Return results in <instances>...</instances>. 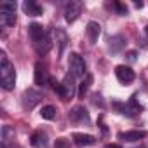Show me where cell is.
<instances>
[{
  "label": "cell",
  "instance_id": "obj_24",
  "mask_svg": "<svg viewBox=\"0 0 148 148\" xmlns=\"http://www.w3.org/2000/svg\"><path fill=\"white\" fill-rule=\"evenodd\" d=\"M136 56H138L136 51H129V52H127V59H129V61H136Z\"/></svg>",
  "mask_w": 148,
  "mask_h": 148
},
{
  "label": "cell",
  "instance_id": "obj_12",
  "mask_svg": "<svg viewBox=\"0 0 148 148\" xmlns=\"http://www.w3.org/2000/svg\"><path fill=\"white\" fill-rule=\"evenodd\" d=\"M32 145L35 146V148H47V145H49V138H47V132L45 131H35L33 134H32Z\"/></svg>",
  "mask_w": 148,
  "mask_h": 148
},
{
  "label": "cell",
  "instance_id": "obj_9",
  "mask_svg": "<svg viewBox=\"0 0 148 148\" xmlns=\"http://www.w3.org/2000/svg\"><path fill=\"white\" fill-rule=\"evenodd\" d=\"M52 37H54V42H56V45H58V52H59V56H61V54L64 52L68 42H70V37H68V33H66L63 28H54V30H52Z\"/></svg>",
  "mask_w": 148,
  "mask_h": 148
},
{
  "label": "cell",
  "instance_id": "obj_17",
  "mask_svg": "<svg viewBox=\"0 0 148 148\" xmlns=\"http://www.w3.org/2000/svg\"><path fill=\"white\" fill-rule=\"evenodd\" d=\"M146 136L145 131H125V132H120L119 138L122 141H127V143H134V141H139Z\"/></svg>",
  "mask_w": 148,
  "mask_h": 148
},
{
  "label": "cell",
  "instance_id": "obj_11",
  "mask_svg": "<svg viewBox=\"0 0 148 148\" xmlns=\"http://www.w3.org/2000/svg\"><path fill=\"white\" fill-rule=\"evenodd\" d=\"M40 99H42V92H38V91H35V89H28V91H25V94H23V106H25L26 110H32Z\"/></svg>",
  "mask_w": 148,
  "mask_h": 148
},
{
  "label": "cell",
  "instance_id": "obj_18",
  "mask_svg": "<svg viewBox=\"0 0 148 148\" xmlns=\"http://www.w3.org/2000/svg\"><path fill=\"white\" fill-rule=\"evenodd\" d=\"M71 138H73V141H75V145H79V146H89V145H94L96 143V138L94 136L84 134V132H75Z\"/></svg>",
  "mask_w": 148,
  "mask_h": 148
},
{
  "label": "cell",
  "instance_id": "obj_1",
  "mask_svg": "<svg viewBox=\"0 0 148 148\" xmlns=\"http://www.w3.org/2000/svg\"><path fill=\"white\" fill-rule=\"evenodd\" d=\"M28 33H30V40H32V45H33L35 52L38 56H45L51 51V47H52L51 35L45 33L44 26L38 25V23H32L28 26Z\"/></svg>",
  "mask_w": 148,
  "mask_h": 148
},
{
  "label": "cell",
  "instance_id": "obj_22",
  "mask_svg": "<svg viewBox=\"0 0 148 148\" xmlns=\"http://www.w3.org/2000/svg\"><path fill=\"white\" fill-rule=\"evenodd\" d=\"M54 148H70V141L66 138H58L54 143Z\"/></svg>",
  "mask_w": 148,
  "mask_h": 148
},
{
  "label": "cell",
  "instance_id": "obj_16",
  "mask_svg": "<svg viewBox=\"0 0 148 148\" xmlns=\"http://www.w3.org/2000/svg\"><path fill=\"white\" fill-rule=\"evenodd\" d=\"M23 11L26 16H32V18H37V16H42V7L33 2V0H26V2H23Z\"/></svg>",
  "mask_w": 148,
  "mask_h": 148
},
{
  "label": "cell",
  "instance_id": "obj_13",
  "mask_svg": "<svg viewBox=\"0 0 148 148\" xmlns=\"http://www.w3.org/2000/svg\"><path fill=\"white\" fill-rule=\"evenodd\" d=\"M86 32H87V37H89V42L91 44H96L98 38H99V35H101V25L96 23V21H89Z\"/></svg>",
  "mask_w": 148,
  "mask_h": 148
},
{
  "label": "cell",
  "instance_id": "obj_25",
  "mask_svg": "<svg viewBox=\"0 0 148 148\" xmlns=\"http://www.w3.org/2000/svg\"><path fill=\"white\" fill-rule=\"evenodd\" d=\"M106 148H122V146H120V145H115V143H108Z\"/></svg>",
  "mask_w": 148,
  "mask_h": 148
},
{
  "label": "cell",
  "instance_id": "obj_2",
  "mask_svg": "<svg viewBox=\"0 0 148 148\" xmlns=\"http://www.w3.org/2000/svg\"><path fill=\"white\" fill-rule=\"evenodd\" d=\"M0 86L5 91H12L16 86V70L14 64L9 61L7 54L0 52Z\"/></svg>",
  "mask_w": 148,
  "mask_h": 148
},
{
  "label": "cell",
  "instance_id": "obj_5",
  "mask_svg": "<svg viewBox=\"0 0 148 148\" xmlns=\"http://www.w3.org/2000/svg\"><path fill=\"white\" fill-rule=\"evenodd\" d=\"M68 64H70V73H73L75 77L84 79L87 75V64L84 61V58L77 52H71L68 58Z\"/></svg>",
  "mask_w": 148,
  "mask_h": 148
},
{
  "label": "cell",
  "instance_id": "obj_8",
  "mask_svg": "<svg viewBox=\"0 0 148 148\" xmlns=\"http://www.w3.org/2000/svg\"><path fill=\"white\" fill-rule=\"evenodd\" d=\"M115 75H117V80L120 84H124V86H127V84H131L134 80V71L129 66H125V64L115 66Z\"/></svg>",
  "mask_w": 148,
  "mask_h": 148
},
{
  "label": "cell",
  "instance_id": "obj_7",
  "mask_svg": "<svg viewBox=\"0 0 148 148\" xmlns=\"http://www.w3.org/2000/svg\"><path fill=\"white\" fill-rule=\"evenodd\" d=\"M82 14V2H68L66 7H64V19L68 23H73L79 16Z\"/></svg>",
  "mask_w": 148,
  "mask_h": 148
},
{
  "label": "cell",
  "instance_id": "obj_21",
  "mask_svg": "<svg viewBox=\"0 0 148 148\" xmlns=\"http://www.w3.org/2000/svg\"><path fill=\"white\" fill-rule=\"evenodd\" d=\"M11 136H14V129H11L9 125H4L2 127V143H7L9 139H11Z\"/></svg>",
  "mask_w": 148,
  "mask_h": 148
},
{
  "label": "cell",
  "instance_id": "obj_23",
  "mask_svg": "<svg viewBox=\"0 0 148 148\" xmlns=\"http://www.w3.org/2000/svg\"><path fill=\"white\" fill-rule=\"evenodd\" d=\"M113 5H115V9L119 11V14H122V16H125V14H127V7H125L124 4H119V2H115Z\"/></svg>",
  "mask_w": 148,
  "mask_h": 148
},
{
  "label": "cell",
  "instance_id": "obj_15",
  "mask_svg": "<svg viewBox=\"0 0 148 148\" xmlns=\"http://www.w3.org/2000/svg\"><path fill=\"white\" fill-rule=\"evenodd\" d=\"M49 82V77H47V70L42 63H37L35 64V84L37 86H45Z\"/></svg>",
  "mask_w": 148,
  "mask_h": 148
},
{
  "label": "cell",
  "instance_id": "obj_14",
  "mask_svg": "<svg viewBox=\"0 0 148 148\" xmlns=\"http://www.w3.org/2000/svg\"><path fill=\"white\" fill-rule=\"evenodd\" d=\"M125 45V38L122 35H113L110 40H108V51L112 54H119Z\"/></svg>",
  "mask_w": 148,
  "mask_h": 148
},
{
  "label": "cell",
  "instance_id": "obj_28",
  "mask_svg": "<svg viewBox=\"0 0 148 148\" xmlns=\"http://www.w3.org/2000/svg\"><path fill=\"white\" fill-rule=\"evenodd\" d=\"M145 32H146V35H148V26H146V28H145Z\"/></svg>",
  "mask_w": 148,
  "mask_h": 148
},
{
  "label": "cell",
  "instance_id": "obj_26",
  "mask_svg": "<svg viewBox=\"0 0 148 148\" xmlns=\"http://www.w3.org/2000/svg\"><path fill=\"white\" fill-rule=\"evenodd\" d=\"M134 5H136L138 9H141V7H143V2H134Z\"/></svg>",
  "mask_w": 148,
  "mask_h": 148
},
{
  "label": "cell",
  "instance_id": "obj_20",
  "mask_svg": "<svg viewBox=\"0 0 148 148\" xmlns=\"http://www.w3.org/2000/svg\"><path fill=\"white\" fill-rule=\"evenodd\" d=\"M84 79H86V80H82V86H80V96H82V98L86 96V92L89 91V87H91V84H92V75H89V73H87Z\"/></svg>",
  "mask_w": 148,
  "mask_h": 148
},
{
  "label": "cell",
  "instance_id": "obj_27",
  "mask_svg": "<svg viewBox=\"0 0 148 148\" xmlns=\"http://www.w3.org/2000/svg\"><path fill=\"white\" fill-rule=\"evenodd\" d=\"M0 148H9V146H7V143H2V146H0Z\"/></svg>",
  "mask_w": 148,
  "mask_h": 148
},
{
  "label": "cell",
  "instance_id": "obj_19",
  "mask_svg": "<svg viewBox=\"0 0 148 148\" xmlns=\"http://www.w3.org/2000/svg\"><path fill=\"white\" fill-rule=\"evenodd\" d=\"M40 115H42V119H45V120H52V119H56V106H52V105L44 106V108L40 110Z\"/></svg>",
  "mask_w": 148,
  "mask_h": 148
},
{
  "label": "cell",
  "instance_id": "obj_6",
  "mask_svg": "<svg viewBox=\"0 0 148 148\" xmlns=\"http://www.w3.org/2000/svg\"><path fill=\"white\" fill-rule=\"evenodd\" d=\"M115 108H119V112L122 115H127V117H136L143 112V106L136 101V96H132L127 103H115Z\"/></svg>",
  "mask_w": 148,
  "mask_h": 148
},
{
  "label": "cell",
  "instance_id": "obj_4",
  "mask_svg": "<svg viewBox=\"0 0 148 148\" xmlns=\"http://www.w3.org/2000/svg\"><path fill=\"white\" fill-rule=\"evenodd\" d=\"M16 23V2H4L0 5V25L11 28Z\"/></svg>",
  "mask_w": 148,
  "mask_h": 148
},
{
  "label": "cell",
  "instance_id": "obj_10",
  "mask_svg": "<svg viewBox=\"0 0 148 148\" xmlns=\"http://www.w3.org/2000/svg\"><path fill=\"white\" fill-rule=\"evenodd\" d=\"M70 120L71 122H75V124H87L89 122V112L82 106V105H77V106H73L71 112H70Z\"/></svg>",
  "mask_w": 148,
  "mask_h": 148
},
{
  "label": "cell",
  "instance_id": "obj_3",
  "mask_svg": "<svg viewBox=\"0 0 148 148\" xmlns=\"http://www.w3.org/2000/svg\"><path fill=\"white\" fill-rule=\"evenodd\" d=\"M54 91L63 98V99H71L73 96H75V91H77V84H75V75L73 73H66L64 79L61 84L54 82Z\"/></svg>",
  "mask_w": 148,
  "mask_h": 148
}]
</instances>
